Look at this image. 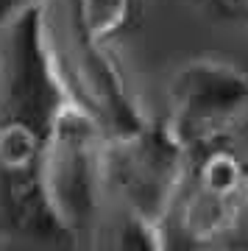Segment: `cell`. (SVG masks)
I'll return each mask as SVG.
<instances>
[{
  "instance_id": "cell-1",
  "label": "cell",
  "mask_w": 248,
  "mask_h": 251,
  "mask_svg": "<svg viewBox=\"0 0 248 251\" xmlns=\"http://www.w3.org/2000/svg\"><path fill=\"white\" fill-rule=\"evenodd\" d=\"M109 140L78 100H64L42 131L36 179L64 234H81L95 224L109 187Z\"/></svg>"
},
{
  "instance_id": "cell-2",
  "label": "cell",
  "mask_w": 248,
  "mask_h": 251,
  "mask_svg": "<svg viewBox=\"0 0 248 251\" xmlns=\"http://www.w3.org/2000/svg\"><path fill=\"white\" fill-rule=\"evenodd\" d=\"M248 112V70L234 62L198 56L178 64L168 84V126L190 153L218 145Z\"/></svg>"
},
{
  "instance_id": "cell-3",
  "label": "cell",
  "mask_w": 248,
  "mask_h": 251,
  "mask_svg": "<svg viewBox=\"0 0 248 251\" xmlns=\"http://www.w3.org/2000/svg\"><path fill=\"white\" fill-rule=\"evenodd\" d=\"M190 165L193 153L168 120H151L134 140L109 143V187L120 193L125 212L159 221L184 190Z\"/></svg>"
},
{
  "instance_id": "cell-4",
  "label": "cell",
  "mask_w": 248,
  "mask_h": 251,
  "mask_svg": "<svg viewBox=\"0 0 248 251\" xmlns=\"http://www.w3.org/2000/svg\"><path fill=\"white\" fill-rule=\"evenodd\" d=\"M64 73L73 100H78L95 117L109 143L134 140L151 123L106 45L87 42L78 36L70 59L64 56Z\"/></svg>"
},
{
  "instance_id": "cell-5",
  "label": "cell",
  "mask_w": 248,
  "mask_h": 251,
  "mask_svg": "<svg viewBox=\"0 0 248 251\" xmlns=\"http://www.w3.org/2000/svg\"><path fill=\"white\" fill-rule=\"evenodd\" d=\"M9 190H6V212L20 234L39 237V240H59L67 237L59 221L50 212V204L42 193V184L36 179V168L28 173H14L6 176Z\"/></svg>"
},
{
  "instance_id": "cell-6",
  "label": "cell",
  "mask_w": 248,
  "mask_h": 251,
  "mask_svg": "<svg viewBox=\"0 0 248 251\" xmlns=\"http://www.w3.org/2000/svg\"><path fill=\"white\" fill-rule=\"evenodd\" d=\"M246 173L248 168L243 165V159L221 143L195 151L193 165H190V181L198 190L218 198H237V201H240L243 181H246Z\"/></svg>"
},
{
  "instance_id": "cell-7",
  "label": "cell",
  "mask_w": 248,
  "mask_h": 251,
  "mask_svg": "<svg viewBox=\"0 0 248 251\" xmlns=\"http://www.w3.org/2000/svg\"><path fill=\"white\" fill-rule=\"evenodd\" d=\"M42 153V131L20 117H6L0 123V171L3 176L28 173L36 168Z\"/></svg>"
},
{
  "instance_id": "cell-8",
  "label": "cell",
  "mask_w": 248,
  "mask_h": 251,
  "mask_svg": "<svg viewBox=\"0 0 248 251\" xmlns=\"http://www.w3.org/2000/svg\"><path fill=\"white\" fill-rule=\"evenodd\" d=\"M134 0H75V31L81 39L106 45L131 17Z\"/></svg>"
},
{
  "instance_id": "cell-9",
  "label": "cell",
  "mask_w": 248,
  "mask_h": 251,
  "mask_svg": "<svg viewBox=\"0 0 248 251\" xmlns=\"http://www.w3.org/2000/svg\"><path fill=\"white\" fill-rule=\"evenodd\" d=\"M115 251H162L156 221L125 212L115 234Z\"/></svg>"
},
{
  "instance_id": "cell-10",
  "label": "cell",
  "mask_w": 248,
  "mask_h": 251,
  "mask_svg": "<svg viewBox=\"0 0 248 251\" xmlns=\"http://www.w3.org/2000/svg\"><path fill=\"white\" fill-rule=\"evenodd\" d=\"M45 0H0V34L11 28L17 20H23L25 14L42 9Z\"/></svg>"
},
{
  "instance_id": "cell-11",
  "label": "cell",
  "mask_w": 248,
  "mask_h": 251,
  "mask_svg": "<svg viewBox=\"0 0 248 251\" xmlns=\"http://www.w3.org/2000/svg\"><path fill=\"white\" fill-rule=\"evenodd\" d=\"M204 3L231 23H248V0H204Z\"/></svg>"
},
{
  "instance_id": "cell-12",
  "label": "cell",
  "mask_w": 248,
  "mask_h": 251,
  "mask_svg": "<svg viewBox=\"0 0 248 251\" xmlns=\"http://www.w3.org/2000/svg\"><path fill=\"white\" fill-rule=\"evenodd\" d=\"M231 234H237L240 240L248 243V206L240 209V218H237V224H234V232H231Z\"/></svg>"
},
{
  "instance_id": "cell-13",
  "label": "cell",
  "mask_w": 248,
  "mask_h": 251,
  "mask_svg": "<svg viewBox=\"0 0 248 251\" xmlns=\"http://www.w3.org/2000/svg\"><path fill=\"white\" fill-rule=\"evenodd\" d=\"M6 120V109H3V100H0V123Z\"/></svg>"
}]
</instances>
